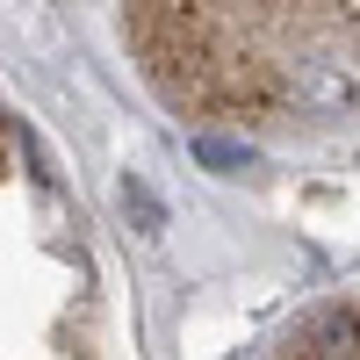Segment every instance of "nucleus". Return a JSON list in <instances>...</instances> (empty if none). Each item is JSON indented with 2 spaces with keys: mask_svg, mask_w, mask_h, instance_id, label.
Here are the masks:
<instances>
[{
  "mask_svg": "<svg viewBox=\"0 0 360 360\" xmlns=\"http://www.w3.org/2000/svg\"><path fill=\"white\" fill-rule=\"evenodd\" d=\"M152 86L266 130L360 123V0H130Z\"/></svg>",
  "mask_w": 360,
  "mask_h": 360,
  "instance_id": "f257e3e1",
  "label": "nucleus"
},
{
  "mask_svg": "<svg viewBox=\"0 0 360 360\" xmlns=\"http://www.w3.org/2000/svg\"><path fill=\"white\" fill-rule=\"evenodd\" d=\"M195 159H202L209 173H245L259 152H252L245 137H217V130H195Z\"/></svg>",
  "mask_w": 360,
  "mask_h": 360,
  "instance_id": "f03ea898",
  "label": "nucleus"
},
{
  "mask_svg": "<svg viewBox=\"0 0 360 360\" xmlns=\"http://www.w3.org/2000/svg\"><path fill=\"white\" fill-rule=\"evenodd\" d=\"M288 360H360V346L339 332V324H317V332H295Z\"/></svg>",
  "mask_w": 360,
  "mask_h": 360,
  "instance_id": "7ed1b4c3",
  "label": "nucleus"
},
{
  "mask_svg": "<svg viewBox=\"0 0 360 360\" xmlns=\"http://www.w3.org/2000/svg\"><path fill=\"white\" fill-rule=\"evenodd\" d=\"M123 209H137V224H144V231H159V224H166V209H159V195L144 188V180H123Z\"/></svg>",
  "mask_w": 360,
  "mask_h": 360,
  "instance_id": "20e7f679",
  "label": "nucleus"
}]
</instances>
